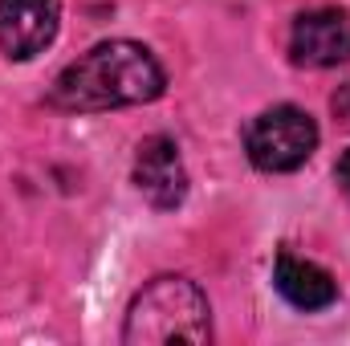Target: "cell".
Listing matches in <instances>:
<instances>
[{"instance_id":"1","label":"cell","mask_w":350,"mask_h":346,"mask_svg":"<svg viewBox=\"0 0 350 346\" xmlns=\"http://www.w3.org/2000/svg\"><path fill=\"white\" fill-rule=\"evenodd\" d=\"M167 90V74L159 57L139 41H102L78 62H70L49 90V102L57 110L94 114V110H118V106H143L155 102Z\"/></svg>"},{"instance_id":"2","label":"cell","mask_w":350,"mask_h":346,"mask_svg":"<svg viewBox=\"0 0 350 346\" xmlns=\"http://www.w3.org/2000/svg\"><path fill=\"white\" fill-rule=\"evenodd\" d=\"M212 338V306L208 293L191 277H155L147 281L122 326L126 346H163V343H208Z\"/></svg>"},{"instance_id":"3","label":"cell","mask_w":350,"mask_h":346,"mask_svg":"<svg viewBox=\"0 0 350 346\" xmlns=\"http://www.w3.org/2000/svg\"><path fill=\"white\" fill-rule=\"evenodd\" d=\"M245 151L261 172H297L318 151V122L301 106H269L249 122Z\"/></svg>"},{"instance_id":"4","label":"cell","mask_w":350,"mask_h":346,"mask_svg":"<svg viewBox=\"0 0 350 346\" xmlns=\"http://www.w3.org/2000/svg\"><path fill=\"white\" fill-rule=\"evenodd\" d=\"M289 53L297 66L330 70L350 62V12L347 8H310L293 21Z\"/></svg>"},{"instance_id":"5","label":"cell","mask_w":350,"mask_h":346,"mask_svg":"<svg viewBox=\"0 0 350 346\" xmlns=\"http://www.w3.org/2000/svg\"><path fill=\"white\" fill-rule=\"evenodd\" d=\"M62 29V0H0V53L29 62L53 45Z\"/></svg>"},{"instance_id":"6","label":"cell","mask_w":350,"mask_h":346,"mask_svg":"<svg viewBox=\"0 0 350 346\" xmlns=\"http://www.w3.org/2000/svg\"><path fill=\"white\" fill-rule=\"evenodd\" d=\"M135 187L143 191L147 204L172 212L187 200V168H183V155L175 147V139L167 135H151L139 143L135 151Z\"/></svg>"},{"instance_id":"7","label":"cell","mask_w":350,"mask_h":346,"mask_svg":"<svg viewBox=\"0 0 350 346\" xmlns=\"http://www.w3.org/2000/svg\"><path fill=\"white\" fill-rule=\"evenodd\" d=\"M273 285L293 310H306V314L326 310V306L338 302V281L318 261H306L297 253H289V249H281L277 261H273Z\"/></svg>"},{"instance_id":"8","label":"cell","mask_w":350,"mask_h":346,"mask_svg":"<svg viewBox=\"0 0 350 346\" xmlns=\"http://www.w3.org/2000/svg\"><path fill=\"white\" fill-rule=\"evenodd\" d=\"M330 110L338 114V122H342V127H350V82L338 90L334 98H330Z\"/></svg>"},{"instance_id":"9","label":"cell","mask_w":350,"mask_h":346,"mask_svg":"<svg viewBox=\"0 0 350 346\" xmlns=\"http://www.w3.org/2000/svg\"><path fill=\"white\" fill-rule=\"evenodd\" d=\"M334 175H338V187L350 196V147L342 151V159H338V168H334Z\"/></svg>"}]
</instances>
